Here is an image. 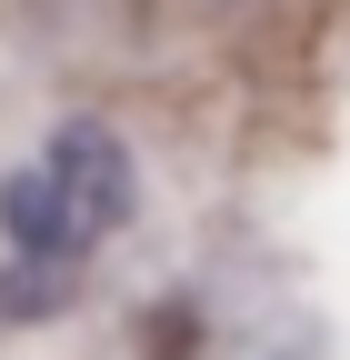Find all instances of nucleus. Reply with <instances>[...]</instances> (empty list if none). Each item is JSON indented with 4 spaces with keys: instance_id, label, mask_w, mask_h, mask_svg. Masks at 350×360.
Wrapping results in <instances>:
<instances>
[{
    "instance_id": "1",
    "label": "nucleus",
    "mask_w": 350,
    "mask_h": 360,
    "mask_svg": "<svg viewBox=\"0 0 350 360\" xmlns=\"http://www.w3.org/2000/svg\"><path fill=\"white\" fill-rule=\"evenodd\" d=\"M130 210H141V160L110 120H60L40 160L0 170V321H51L80 290Z\"/></svg>"
}]
</instances>
